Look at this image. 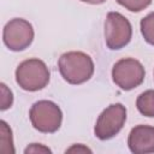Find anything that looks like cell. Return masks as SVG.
I'll use <instances>...</instances> for the list:
<instances>
[{
    "mask_svg": "<svg viewBox=\"0 0 154 154\" xmlns=\"http://www.w3.org/2000/svg\"><path fill=\"white\" fill-rule=\"evenodd\" d=\"M16 82L26 91L41 90L49 82V70L45 61L37 58L26 59L16 69Z\"/></svg>",
    "mask_w": 154,
    "mask_h": 154,
    "instance_id": "cell-2",
    "label": "cell"
},
{
    "mask_svg": "<svg viewBox=\"0 0 154 154\" xmlns=\"http://www.w3.org/2000/svg\"><path fill=\"white\" fill-rule=\"evenodd\" d=\"M146 71L143 65L134 58L118 60L112 69L113 82L123 90H131L144 81Z\"/></svg>",
    "mask_w": 154,
    "mask_h": 154,
    "instance_id": "cell-6",
    "label": "cell"
},
{
    "mask_svg": "<svg viewBox=\"0 0 154 154\" xmlns=\"http://www.w3.org/2000/svg\"><path fill=\"white\" fill-rule=\"evenodd\" d=\"M141 32L146 42L154 46V12H150L141 20Z\"/></svg>",
    "mask_w": 154,
    "mask_h": 154,
    "instance_id": "cell-11",
    "label": "cell"
},
{
    "mask_svg": "<svg viewBox=\"0 0 154 154\" xmlns=\"http://www.w3.org/2000/svg\"><path fill=\"white\" fill-rule=\"evenodd\" d=\"M58 67L61 77L70 84H82L94 73L93 59L83 52L72 51L60 55Z\"/></svg>",
    "mask_w": 154,
    "mask_h": 154,
    "instance_id": "cell-1",
    "label": "cell"
},
{
    "mask_svg": "<svg viewBox=\"0 0 154 154\" xmlns=\"http://www.w3.org/2000/svg\"><path fill=\"white\" fill-rule=\"evenodd\" d=\"M132 36V26L119 12H108L105 20V41L109 49L125 47Z\"/></svg>",
    "mask_w": 154,
    "mask_h": 154,
    "instance_id": "cell-4",
    "label": "cell"
},
{
    "mask_svg": "<svg viewBox=\"0 0 154 154\" xmlns=\"http://www.w3.org/2000/svg\"><path fill=\"white\" fill-rule=\"evenodd\" d=\"M81 1L87 2V4H91V5H100V4H103L107 0H81Z\"/></svg>",
    "mask_w": 154,
    "mask_h": 154,
    "instance_id": "cell-16",
    "label": "cell"
},
{
    "mask_svg": "<svg viewBox=\"0 0 154 154\" xmlns=\"http://www.w3.org/2000/svg\"><path fill=\"white\" fill-rule=\"evenodd\" d=\"M117 2L131 12H141L152 4V0H117Z\"/></svg>",
    "mask_w": 154,
    "mask_h": 154,
    "instance_id": "cell-12",
    "label": "cell"
},
{
    "mask_svg": "<svg viewBox=\"0 0 154 154\" xmlns=\"http://www.w3.org/2000/svg\"><path fill=\"white\" fill-rule=\"evenodd\" d=\"M129 149L135 154L154 153V126L136 125L128 137Z\"/></svg>",
    "mask_w": 154,
    "mask_h": 154,
    "instance_id": "cell-8",
    "label": "cell"
},
{
    "mask_svg": "<svg viewBox=\"0 0 154 154\" xmlns=\"http://www.w3.org/2000/svg\"><path fill=\"white\" fill-rule=\"evenodd\" d=\"M24 153H25V154H28V153H49V154H51L52 150H51L49 148H47V147L40 144V143H32V144H30L29 147L25 148Z\"/></svg>",
    "mask_w": 154,
    "mask_h": 154,
    "instance_id": "cell-14",
    "label": "cell"
},
{
    "mask_svg": "<svg viewBox=\"0 0 154 154\" xmlns=\"http://www.w3.org/2000/svg\"><path fill=\"white\" fill-rule=\"evenodd\" d=\"M32 126L43 134H52L59 130L63 122V112L60 107L49 100H40L35 102L29 112Z\"/></svg>",
    "mask_w": 154,
    "mask_h": 154,
    "instance_id": "cell-3",
    "label": "cell"
},
{
    "mask_svg": "<svg viewBox=\"0 0 154 154\" xmlns=\"http://www.w3.org/2000/svg\"><path fill=\"white\" fill-rule=\"evenodd\" d=\"M0 87H1V106H0V109L5 111V109H7L8 107L12 106L13 95H12V91L6 87L5 83H1Z\"/></svg>",
    "mask_w": 154,
    "mask_h": 154,
    "instance_id": "cell-13",
    "label": "cell"
},
{
    "mask_svg": "<svg viewBox=\"0 0 154 154\" xmlns=\"http://www.w3.org/2000/svg\"><path fill=\"white\" fill-rule=\"evenodd\" d=\"M71 152H88V153H91V150L89 149V148H87V147H84V146H82V144H75V146H72L71 148H69V149H66V153H71Z\"/></svg>",
    "mask_w": 154,
    "mask_h": 154,
    "instance_id": "cell-15",
    "label": "cell"
},
{
    "mask_svg": "<svg viewBox=\"0 0 154 154\" xmlns=\"http://www.w3.org/2000/svg\"><path fill=\"white\" fill-rule=\"evenodd\" d=\"M0 152L6 154L14 153L12 131L5 120H0Z\"/></svg>",
    "mask_w": 154,
    "mask_h": 154,
    "instance_id": "cell-10",
    "label": "cell"
},
{
    "mask_svg": "<svg viewBox=\"0 0 154 154\" xmlns=\"http://www.w3.org/2000/svg\"><path fill=\"white\" fill-rule=\"evenodd\" d=\"M136 107L141 114L154 118V90L149 89L140 94L136 100Z\"/></svg>",
    "mask_w": 154,
    "mask_h": 154,
    "instance_id": "cell-9",
    "label": "cell"
},
{
    "mask_svg": "<svg viewBox=\"0 0 154 154\" xmlns=\"http://www.w3.org/2000/svg\"><path fill=\"white\" fill-rule=\"evenodd\" d=\"M126 120V108L122 103H112L105 108L99 116L94 132L95 136L106 141L114 137L124 126Z\"/></svg>",
    "mask_w": 154,
    "mask_h": 154,
    "instance_id": "cell-5",
    "label": "cell"
},
{
    "mask_svg": "<svg viewBox=\"0 0 154 154\" xmlns=\"http://www.w3.org/2000/svg\"><path fill=\"white\" fill-rule=\"evenodd\" d=\"M2 40L10 51H24L31 45L34 40L32 25L23 18H13L4 26Z\"/></svg>",
    "mask_w": 154,
    "mask_h": 154,
    "instance_id": "cell-7",
    "label": "cell"
}]
</instances>
